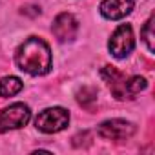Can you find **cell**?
I'll use <instances>...</instances> for the list:
<instances>
[{"label": "cell", "instance_id": "1", "mask_svg": "<svg viewBox=\"0 0 155 155\" xmlns=\"http://www.w3.org/2000/svg\"><path fill=\"white\" fill-rule=\"evenodd\" d=\"M15 60L18 68L29 75H46L51 69V51L49 46L38 38L29 37L15 53Z\"/></svg>", "mask_w": 155, "mask_h": 155}, {"label": "cell", "instance_id": "2", "mask_svg": "<svg viewBox=\"0 0 155 155\" xmlns=\"http://www.w3.org/2000/svg\"><path fill=\"white\" fill-rule=\"evenodd\" d=\"M101 75L110 84V90L117 101L135 99V95L146 88V79H142V77H130V79H126V75L115 69L113 66H104Z\"/></svg>", "mask_w": 155, "mask_h": 155}, {"label": "cell", "instance_id": "3", "mask_svg": "<svg viewBox=\"0 0 155 155\" xmlns=\"http://www.w3.org/2000/svg\"><path fill=\"white\" fill-rule=\"evenodd\" d=\"M29 119H31V110L28 104H22V102L11 104L0 113V133H6L9 130H18L26 126Z\"/></svg>", "mask_w": 155, "mask_h": 155}, {"label": "cell", "instance_id": "4", "mask_svg": "<svg viewBox=\"0 0 155 155\" xmlns=\"http://www.w3.org/2000/svg\"><path fill=\"white\" fill-rule=\"evenodd\" d=\"M69 122V113L64 108H48L38 113L35 124L44 133H57L64 130Z\"/></svg>", "mask_w": 155, "mask_h": 155}, {"label": "cell", "instance_id": "5", "mask_svg": "<svg viewBox=\"0 0 155 155\" xmlns=\"http://www.w3.org/2000/svg\"><path fill=\"white\" fill-rule=\"evenodd\" d=\"M133 46H135L133 31H131V26H128V24L119 26V28L113 31V35H111V38H110V44H108L110 53H111L115 58H126V57L131 53Z\"/></svg>", "mask_w": 155, "mask_h": 155}, {"label": "cell", "instance_id": "6", "mask_svg": "<svg viewBox=\"0 0 155 155\" xmlns=\"http://www.w3.org/2000/svg\"><path fill=\"white\" fill-rule=\"evenodd\" d=\"M135 124L122 120V119H111L106 120L99 126V135L106 140H122V139H130L135 133Z\"/></svg>", "mask_w": 155, "mask_h": 155}, {"label": "cell", "instance_id": "7", "mask_svg": "<svg viewBox=\"0 0 155 155\" xmlns=\"http://www.w3.org/2000/svg\"><path fill=\"white\" fill-rule=\"evenodd\" d=\"M51 31L60 42H68V40L75 38L77 31H79V22H77V18L73 15H69V13H60L55 18Z\"/></svg>", "mask_w": 155, "mask_h": 155}, {"label": "cell", "instance_id": "8", "mask_svg": "<svg viewBox=\"0 0 155 155\" xmlns=\"http://www.w3.org/2000/svg\"><path fill=\"white\" fill-rule=\"evenodd\" d=\"M133 4L135 0H104L101 4V13L110 20H119L131 13Z\"/></svg>", "mask_w": 155, "mask_h": 155}, {"label": "cell", "instance_id": "9", "mask_svg": "<svg viewBox=\"0 0 155 155\" xmlns=\"http://www.w3.org/2000/svg\"><path fill=\"white\" fill-rule=\"evenodd\" d=\"M20 90H22V81L17 79V77H4V79H0V97L2 99L17 95Z\"/></svg>", "mask_w": 155, "mask_h": 155}, {"label": "cell", "instance_id": "10", "mask_svg": "<svg viewBox=\"0 0 155 155\" xmlns=\"http://www.w3.org/2000/svg\"><path fill=\"white\" fill-rule=\"evenodd\" d=\"M77 101L79 104H82L84 108H91V104L97 101V90L95 88H82L77 93Z\"/></svg>", "mask_w": 155, "mask_h": 155}, {"label": "cell", "instance_id": "11", "mask_svg": "<svg viewBox=\"0 0 155 155\" xmlns=\"http://www.w3.org/2000/svg\"><path fill=\"white\" fill-rule=\"evenodd\" d=\"M153 17H150L148 18V22L144 24V28H142V31H140V37L144 38V42H146V46H148V49L150 51H153L155 49V46H153Z\"/></svg>", "mask_w": 155, "mask_h": 155}]
</instances>
